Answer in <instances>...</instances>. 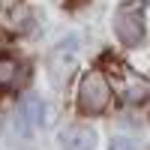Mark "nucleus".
<instances>
[{
	"mask_svg": "<svg viewBox=\"0 0 150 150\" xmlns=\"http://www.w3.org/2000/svg\"><path fill=\"white\" fill-rule=\"evenodd\" d=\"M111 102V87L99 72L84 75L81 84H78V108L84 114H102Z\"/></svg>",
	"mask_w": 150,
	"mask_h": 150,
	"instance_id": "1",
	"label": "nucleus"
},
{
	"mask_svg": "<svg viewBox=\"0 0 150 150\" xmlns=\"http://www.w3.org/2000/svg\"><path fill=\"white\" fill-rule=\"evenodd\" d=\"M114 30L120 36L123 45H138L144 39V18H141V9H135L132 3H123L114 15Z\"/></svg>",
	"mask_w": 150,
	"mask_h": 150,
	"instance_id": "2",
	"label": "nucleus"
},
{
	"mask_svg": "<svg viewBox=\"0 0 150 150\" xmlns=\"http://www.w3.org/2000/svg\"><path fill=\"white\" fill-rule=\"evenodd\" d=\"M39 123H42V102L30 93V96H24V102L15 111V132L18 135H30Z\"/></svg>",
	"mask_w": 150,
	"mask_h": 150,
	"instance_id": "3",
	"label": "nucleus"
},
{
	"mask_svg": "<svg viewBox=\"0 0 150 150\" xmlns=\"http://www.w3.org/2000/svg\"><path fill=\"white\" fill-rule=\"evenodd\" d=\"M60 144H63V150H93L96 132L90 126H66L60 132Z\"/></svg>",
	"mask_w": 150,
	"mask_h": 150,
	"instance_id": "4",
	"label": "nucleus"
},
{
	"mask_svg": "<svg viewBox=\"0 0 150 150\" xmlns=\"http://www.w3.org/2000/svg\"><path fill=\"white\" fill-rule=\"evenodd\" d=\"M15 75H18V63L12 57H0V87H6L15 81Z\"/></svg>",
	"mask_w": 150,
	"mask_h": 150,
	"instance_id": "5",
	"label": "nucleus"
},
{
	"mask_svg": "<svg viewBox=\"0 0 150 150\" xmlns=\"http://www.w3.org/2000/svg\"><path fill=\"white\" fill-rule=\"evenodd\" d=\"M111 150H135L129 138H111Z\"/></svg>",
	"mask_w": 150,
	"mask_h": 150,
	"instance_id": "6",
	"label": "nucleus"
}]
</instances>
